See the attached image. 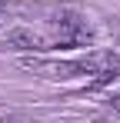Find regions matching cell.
<instances>
[{
    "instance_id": "7a4b0ae2",
    "label": "cell",
    "mask_w": 120,
    "mask_h": 123,
    "mask_svg": "<svg viewBox=\"0 0 120 123\" xmlns=\"http://www.w3.org/2000/svg\"><path fill=\"white\" fill-rule=\"evenodd\" d=\"M113 106H117V110H120V93H117V97H113Z\"/></svg>"
},
{
    "instance_id": "3957f363",
    "label": "cell",
    "mask_w": 120,
    "mask_h": 123,
    "mask_svg": "<svg viewBox=\"0 0 120 123\" xmlns=\"http://www.w3.org/2000/svg\"><path fill=\"white\" fill-rule=\"evenodd\" d=\"M3 20H7V13H3V7H0V23H3Z\"/></svg>"
},
{
    "instance_id": "5b68a950",
    "label": "cell",
    "mask_w": 120,
    "mask_h": 123,
    "mask_svg": "<svg viewBox=\"0 0 120 123\" xmlns=\"http://www.w3.org/2000/svg\"><path fill=\"white\" fill-rule=\"evenodd\" d=\"M0 7H3V3H0Z\"/></svg>"
},
{
    "instance_id": "277c9868",
    "label": "cell",
    "mask_w": 120,
    "mask_h": 123,
    "mask_svg": "<svg viewBox=\"0 0 120 123\" xmlns=\"http://www.w3.org/2000/svg\"><path fill=\"white\" fill-rule=\"evenodd\" d=\"M0 123H17V120H0Z\"/></svg>"
},
{
    "instance_id": "6da1fadb",
    "label": "cell",
    "mask_w": 120,
    "mask_h": 123,
    "mask_svg": "<svg viewBox=\"0 0 120 123\" xmlns=\"http://www.w3.org/2000/svg\"><path fill=\"white\" fill-rule=\"evenodd\" d=\"M7 43H10V47H20V50H43L40 37L30 33V30H10V33H7Z\"/></svg>"
}]
</instances>
